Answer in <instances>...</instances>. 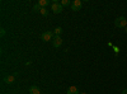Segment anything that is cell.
<instances>
[{
    "mask_svg": "<svg viewBox=\"0 0 127 94\" xmlns=\"http://www.w3.org/2000/svg\"><path fill=\"white\" fill-rule=\"evenodd\" d=\"M125 32H126V33H127V27H126V28H125Z\"/></svg>",
    "mask_w": 127,
    "mask_h": 94,
    "instance_id": "obj_17",
    "label": "cell"
},
{
    "mask_svg": "<svg viewBox=\"0 0 127 94\" xmlns=\"http://www.w3.org/2000/svg\"><path fill=\"white\" fill-rule=\"evenodd\" d=\"M61 33H62V28H61V27H57V28L54 29V36H55V37H60Z\"/></svg>",
    "mask_w": 127,
    "mask_h": 94,
    "instance_id": "obj_10",
    "label": "cell"
},
{
    "mask_svg": "<svg viewBox=\"0 0 127 94\" xmlns=\"http://www.w3.org/2000/svg\"><path fill=\"white\" fill-rule=\"evenodd\" d=\"M50 4V0H38V5L41 8H46Z\"/></svg>",
    "mask_w": 127,
    "mask_h": 94,
    "instance_id": "obj_9",
    "label": "cell"
},
{
    "mask_svg": "<svg viewBox=\"0 0 127 94\" xmlns=\"http://www.w3.org/2000/svg\"><path fill=\"white\" fill-rule=\"evenodd\" d=\"M60 3H61V5H62V6H69V5H71L69 0H61Z\"/></svg>",
    "mask_w": 127,
    "mask_h": 94,
    "instance_id": "obj_12",
    "label": "cell"
},
{
    "mask_svg": "<svg viewBox=\"0 0 127 94\" xmlns=\"http://www.w3.org/2000/svg\"><path fill=\"white\" fill-rule=\"evenodd\" d=\"M113 50H114L116 54H118V47H113Z\"/></svg>",
    "mask_w": 127,
    "mask_h": 94,
    "instance_id": "obj_15",
    "label": "cell"
},
{
    "mask_svg": "<svg viewBox=\"0 0 127 94\" xmlns=\"http://www.w3.org/2000/svg\"><path fill=\"white\" fill-rule=\"evenodd\" d=\"M66 93H67V94H80V93H79V89H78L76 87H74V85H72V87H69Z\"/></svg>",
    "mask_w": 127,
    "mask_h": 94,
    "instance_id": "obj_8",
    "label": "cell"
},
{
    "mask_svg": "<svg viewBox=\"0 0 127 94\" xmlns=\"http://www.w3.org/2000/svg\"><path fill=\"white\" fill-rule=\"evenodd\" d=\"M39 13L43 15V17H47V15H48V9H47V8H41Z\"/></svg>",
    "mask_w": 127,
    "mask_h": 94,
    "instance_id": "obj_11",
    "label": "cell"
},
{
    "mask_svg": "<svg viewBox=\"0 0 127 94\" xmlns=\"http://www.w3.org/2000/svg\"><path fill=\"white\" fill-rule=\"evenodd\" d=\"M81 5H83L81 0H74V1L71 3V5H70V8H71L72 12H79V10L81 9Z\"/></svg>",
    "mask_w": 127,
    "mask_h": 94,
    "instance_id": "obj_4",
    "label": "cell"
},
{
    "mask_svg": "<svg viewBox=\"0 0 127 94\" xmlns=\"http://www.w3.org/2000/svg\"><path fill=\"white\" fill-rule=\"evenodd\" d=\"M29 94H41V90L37 85H32L29 88Z\"/></svg>",
    "mask_w": 127,
    "mask_h": 94,
    "instance_id": "obj_7",
    "label": "cell"
},
{
    "mask_svg": "<svg viewBox=\"0 0 127 94\" xmlns=\"http://www.w3.org/2000/svg\"><path fill=\"white\" fill-rule=\"evenodd\" d=\"M114 26L117 28H126L127 27V20L125 17H118L114 20Z\"/></svg>",
    "mask_w": 127,
    "mask_h": 94,
    "instance_id": "obj_2",
    "label": "cell"
},
{
    "mask_svg": "<svg viewBox=\"0 0 127 94\" xmlns=\"http://www.w3.org/2000/svg\"><path fill=\"white\" fill-rule=\"evenodd\" d=\"M51 10H52L55 14H60V13H62L64 6L61 5V3H57L56 0H54V1H52V4H51Z\"/></svg>",
    "mask_w": 127,
    "mask_h": 94,
    "instance_id": "obj_1",
    "label": "cell"
},
{
    "mask_svg": "<svg viewBox=\"0 0 127 94\" xmlns=\"http://www.w3.org/2000/svg\"><path fill=\"white\" fill-rule=\"evenodd\" d=\"M39 10H41V6L38 5V3L34 4V5H33V12H39Z\"/></svg>",
    "mask_w": 127,
    "mask_h": 94,
    "instance_id": "obj_13",
    "label": "cell"
},
{
    "mask_svg": "<svg viewBox=\"0 0 127 94\" xmlns=\"http://www.w3.org/2000/svg\"><path fill=\"white\" fill-rule=\"evenodd\" d=\"M80 94H87V93H85V92H81V93H80Z\"/></svg>",
    "mask_w": 127,
    "mask_h": 94,
    "instance_id": "obj_18",
    "label": "cell"
},
{
    "mask_svg": "<svg viewBox=\"0 0 127 94\" xmlns=\"http://www.w3.org/2000/svg\"><path fill=\"white\" fill-rule=\"evenodd\" d=\"M61 45H62V38L61 37H54V39H52V46L55 48H59Z\"/></svg>",
    "mask_w": 127,
    "mask_h": 94,
    "instance_id": "obj_6",
    "label": "cell"
},
{
    "mask_svg": "<svg viewBox=\"0 0 127 94\" xmlns=\"http://www.w3.org/2000/svg\"><path fill=\"white\" fill-rule=\"evenodd\" d=\"M15 78H17V76H15L14 74H8V75L4 76L3 80H4L5 84H9V85H10V84H13V83L15 81Z\"/></svg>",
    "mask_w": 127,
    "mask_h": 94,
    "instance_id": "obj_5",
    "label": "cell"
},
{
    "mask_svg": "<svg viewBox=\"0 0 127 94\" xmlns=\"http://www.w3.org/2000/svg\"><path fill=\"white\" fill-rule=\"evenodd\" d=\"M0 34H1V37H4L5 36V28H0Z\"/></svg>",
    "mask_w": 127,
    "mask_h": 94,
    "instance_id": "obj_14",
    "label": "cell"
},
{
    "mask_svg": "<svg viewBox=\"0 0 127 94\" xmlns=\"http://www.w3.org/2000/svg\"><path fill=\"white\" fill-rule=\"evenodd\" d=\"M121 94H127V89H125V90H122V93Z\"/></svg>",
    "mask_w": 127,
    "mask_h": 94,
    "instance_id": "obj_16",
    "label": "cell"
},
{
    "mask_svg": "<svg viewBox=\"0 0 127 94\" xmlns=\"http://www.w3.org/2000/svg\"><path fill=\"white\" fill-rule=\"evenodd\" d=\"M54 32H50V31H47V32L45 33H42L41 34V39L43 41V42H48V41H52L54 39Z\"/></svg>",
    "mask_w": 127,
    "mask_h": 94,
    "instance_id": "obj_3",
    "label": "cell"
}]
</instances>
